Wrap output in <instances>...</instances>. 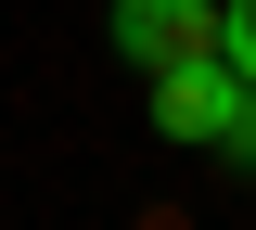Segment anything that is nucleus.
Segmentation results:
<instances>
[{"label":"nucleus","mask_w":256,"mask_h":230,"mask_svg":"<svg viewBox=\"0 0 256 230\" xmlns=\"http://www.w3.org/2000/svg\"><path fill=\"white\" fill-rule=\"evenodd\" d=\"M102 38H116L141 77H166V64L230 51V0H116V13H102Z\"/></svg>","instance_id":"nucleus-1"},{"label":"nucleus","mask_w":256,"mask_h":230,"mask_svg":"<svg viewBox=\"0 0 256 230\" xmlns=\"http://www.w3.org/2000/svg\"><path fill=\"white\" fill-rule=\"evenodd\" d=\"M218 154H230V166H256V77H244V102H230V128H218Z\"/></svg>","instance_id":"nucleus-3"},{"label":"nucleus","mask_w":256,"mask_h":230,"mask_svg":"<svg viewBox=\"0 0 256 230\" xmlns=\"http://www.w3.org/2000/svg\"><path fill=\"white\" fill-rule=\"evenodd\" d=\"M230 64L256 77V0H230Z\"/></svg>","instance_id":"nucleus-4"},{"label":"nucleus","mask_w":256,"mask_h":230,"mask_svg":"<svg viewBox=\"0 0 256 230\" xmlns=\"http://www.w3.org/2000/svg\"><path fill=\"white\" fill-rule=\"evenodd\" d=\"M230 102H244V64H230V51L166 64V77H154V128H166V141H218V128H230Z\"/></svg>","instance_id":"nucleus-2"}]
</instances>
